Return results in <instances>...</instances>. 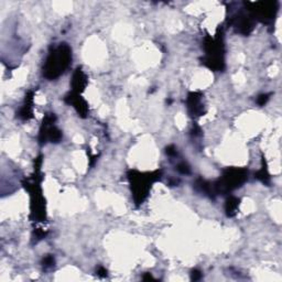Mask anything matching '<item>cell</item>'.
Returning <instances> with one entry per match:
<instances>
[{
	"instance_id": "10",
	"label": "cell",
	"mask_w": 282,
	"mask_h": 282,
	"mask_svg": "<svg viewBox=\"0 0 282 282\" xmlns=\"http://www.w3.org/2000/svg\"><path fill=\"white\" fill-rule=\"evenodd\" d=\"M64 102L69 105H72L75 108V110H76V113L78 114L79 117H82V118L87 117L88 104L86 103V100L80 96V94H76L73 92L70 93L69 95H67V96L64 97Z\"/></svg>"
},
{
	"instance_id": "11",
	"label": "cell",
	"mask_w": 282,
	"mask_h": 282,
	"mask_svg": "<svg viewBox=\"0 0 282 282\" xmlns=\"http://www.w3.org/2000/svg\"><path fill=\"white\" fill-rule=\"evenodd\" d=\"M87 83H88V78L86 76V74L83 72L82 69L77 68L75 70L72 77V82H70L72 92L76 94H82L85 88H86Z\"/></svg>"
},
{
	"instance_id": "7",
	"label": "cell",
	"mask_w": 282,
	"mask_h": 282,
	"mask_svg": "<svg viewBox=\"0 0 282 282\" xmlns=\"http://www.w3.org/2000/svg\"><path fill=\"white\" fill-rule=\"evenodd\" d=\"M57 116L54 114H48L43 119L41 128H40L39 141L41 144L47 142L58 143L62 139V132L54 126Z\"/></svg>"
},
{
	"instance_id": "15",
	"label": "cell",
	"mask_w": 282,
	"mask_h": 282,
	"mask_svg": "<svg viewBox=\"0 0 282 282\" xmlns=\"http://www.w3.org/2000/svg\"><path fill=\"white\" fill-rule=\"evenodd\" d=\"M176 170L179 171L180 173L182 174H190L191 173V168L188 163L182 162V163H179L178 167H176Z\"/></svg>"
},
{
	"instance_id": "3",
	"label": "cell",
	"mask_w": 282,
	"mask_h": 282,
	"mask_svg": "<svg viewBox=\"0 0 282 282\" xmlns=\"http://www.w3.org/2000/svg\"><path fill=\"white\" fill-rule=\"evenodd\" d=\"M204 49L206 55L203 59V63L212 70L220 72L225 69V44L223 29L218 28L215 38L210 35L205 38Z\"/></svg>"
},
{
	"instance_id": "17",
	"label": "cell",
	"mask_w": 282,
	"mask_h": 282,
	"mask_svg": "<svg viewBox=\"0 0 282 282\" xmlns=\"http://www.w3.org/2000/svg\"><path fill=\"white\" fill-rule=\"evenodd\" d=\"M47 231H44L42 230L41 228H38V229H35L34 230V233H33V236H34V239L35 241H39V240H41L43 239L45 236H47Z\"/></svg>"
},
{
	"instance_id": "19",
	"label": "cell",
	"mask_w": 282,
	"mask_h": 282,
	"mask_svg": "<svg viewBox=\"0 0 282 282\" xmlns=\"http://www.w3.org/2000/svg\"><path fill=\"white\" fill-rule=\"evenodd\" d=\"M202 278V273H201L200 270L198 269H194L192 271V274H191V280L192 281H199Z\"/></svg>"
},
{
	"instance_id": "1",
	"label": "cell",
	"mask_w": 282,
	"mask_h": 282,
	"mask_svg": "<svg viewBox=\"0 0 282 282\" xmlns=\"http://www.w3.org/2000/svg\"><path fill=\"white\" fill-rule=\"evenodd\" d=\"M41 165L42 155H40L34 161V174L32 181L24 180L23 186L30 193L31 198V219L33 221H44L47 219V212H45V200L42 195L41 183Z\"/></svg>"
},
{
	"instance_id": "23",
	"label": "cell",
	"mask_w": 282,
	"mask_h": 282,
	"mask_svg": "<svg viewBox=\"0 0 282 282\" xmlns=\"http://www.w3.org/2000/svg\"><path fill=\"white\" fill-rule=\"evenodd\" d=\"M200 133H201V128L199 127V126H196V125H194V129H193V135H194V136H198V135H200Z\"/></svg>"
},
{
	"instance_id": "20",
	"label": "cell",
	"mask_w": 282,
	"mask_h": 282,
	"mask_svg": "<svg viewBox=\"0 0 282 282\" xmlns=\"http://www.w3.org/2000/svg\"><path fill=\"white\" fill-rule=\"evenodd\" d=\"M165 152H167L168 155H170V157H174V155H176V148L174 147L173 144H171L169 145V147H167V149H165Z\"/></svg>"
},
{
	"instance_id": "14",
	"label": "cell",
	"mask_w": 282,
	"mask_h": 282,
	"mask_svg": "<svg viewBox=\"0 0 282 282\" xmlns=\"http://www.w3.org/2000/svg\"><path fill=\"white\" fill-rule=\"evenodd\" d=\"M255 176L256 179H258L263 183L267 185L270 184V174L268 172V169H267V165H265V159H263V168L255 174Z\"/></svg>"
},
{
	"instance_id": "16",
	"label": "cell",
	"mask_w": 282,
	"mask_h": 282,
	"mask_svg": "<svg viewBox=\"0 0 282 282\" xmlns=\"http://www.w3.org/2000/svg\"><path fill=\"white\" fill-rule=\"evenodd\" d=\"M54 258H53V256L51 255H48V256H45L43 260H42V265L44 268H50V267H53L54 266Z\"/></svg>"
},
{
	"instance_id": "13",
	"label": "cell",
	"mask_w": 282,
	"mask_h": 282,
	"mask_svg": "<svg viewBox=\"0 0 282 282\" xmlns=\"http://www.w3.org/2000/svg\"><path fill=\"white\" fill-rule=\"evenodd\" d=\"M239 204H240V200L238 198H236V196H229V198L226 200L225 203L226 215H227L228 217H234V216L237 214Z\"/></svg>"
},
{
	"instance_id": "6",
	"label": "cell",
	"mask_w": 282,
	"mask_h": 282,
	"mask_svg": "<svg viewBox=\"0 0 282 282\" xmlns=\"http://www.w3.org/2000/svg\"><path fill=\"white\" fill-rule=\"evenodd\" d=\"M245 6L251 17L263 23L273 22L279 10L278 1L245 2Z\"/></svg>"
},
{
	"instance_id": "12",
	"label": "cell",
	"mask_w": 282,
	"mask_h": 282,
	"mask_svg": "<svg viewBox=\"0 0 282 282\" xmlns=\"http://www.w3.org/2000/svg\"><path fill=\"white\" fill-rule=\"evenodd\" d=\"M33 90H29L24 98V104L18 114L19 118L22 120H29L33 117Z\"/></svg>"
},
{
	"instance_id": "8",
	"label": "cell",
	"mask_w": 282,
	"mask_h": 282,
	"mask_svg": "<svg viewBox=\"0 0 282 282\" xmlns=\"http://www.w3.org/2000/svg\"><path fill=\"white\" fill-rule=\"evenodd\" d=\"M256 20L250 16V14H245L243 12H239L231 18L230 24L235 28L236 31L240 34L249 35L255 29Z\"/></svg>"
},
{
	"instance_id": "21",
	"label": "cell",
	"mask_w": 282,
	"mask_h": 282,
	"mask_svg": "<svg viewBox=\"0 0 282 282\" xmlns=\"http://www.w3.org/2000/svg\"><path fill=\"white\" fill-rule=\"evenodd\" d=\"M97 275L99 277H102V278H104V277L107 276V270H106L104 267H99L98 270H97Z\"/></svg>"
},
{
	"instance_id": "2",
	"label": "cell",
	"mask_w": 282,
	"mask_h": 282,
	"mask_svg": "<svg viewBox=\"0 0 282 282\" xmlns=\"http://www.w3.org/2000/svg\"><path fill=\"white\" fill-rule=\"evenodd\" d=\"M72 61V49L67 43H61L49 53L43 67V76L50 80L61 76Z\"/></svg>"
},
{
	"instance_id": "9",
	"label": "cell",
	"mask_w": 282,
	"mask_h": 282,
	"mask_svg": "<svg viewBox=\"0 0 282 282\" xmlns=\"http://www.w3.org/2000/svg\"><path fill=\"white\" fill-rule=\"evenodd\" d=\"M203 95L199 92H191L186 98V106H188V110L192 117H201L204 116L206 110L204 107V104L202 103Z\"/></svg>"
},
{
	"instance_id": "22",
	"label": "cell",
	"mask_w": 282,
	"mask_h": 282,
	"mask_svg": "<svg viewBox=\"0 0 282 282\" xmlns=\"http://www.w3.org/2000/svg\"><path fill=\"white\" fill-rule=\"evenodd\" d=\"M142 279L144 281H150V280H154V278L152 277V275L151 274H144L143 277H142Z\"/></svg>"
},
{
	"instance_id": "4",
	"label": "cell",
	"mask_w": 282,
	"mask_h": 282,
	"mask_svg": "<svg viewBox=\"0 0 282 282\" xmlns=\"http://www.w3.org/2000/svg\"><path fill=\"white\" fill-rule=\"evenodd\" d=\"M162 176V171L157 170L153 172H139L136 170L128 171V179L136 205L142 204L148 198L151 186Z\"/></svg>"
},
{
	"instance_id": "18",
	"label": "cell",
	"mask_w": 282,
	"mask_h": 282,
	"mask_svg": "<svg viewBox=\"0 0 282 282\" xmlns=\"http://www.w3.org/2000/svg\"><path fill=\"white\" fill-rule=\"evenodd\" d=\"M270 98V94H263V95H260V96L257 98V104H258L259 106H265L267 104V102H268Z\"/></svg>"
},
{
	"instance_id": "5",
	"label": "cell",
	"mask_w": 282,
	"mask_h": 282,
	"mask_svg": "<svg viewBox=\"0 0 282 282\" xmlns=\"http://www.w3.org/2000/svg\"><path fill=\"white\" fill-rule=\"evenodd\" d=\"M248 179V170L245 168H227L223 171L220 178L215 181L213 190L215 195L227 194L240 188Z\"/></svg>"
}]
</instances>
